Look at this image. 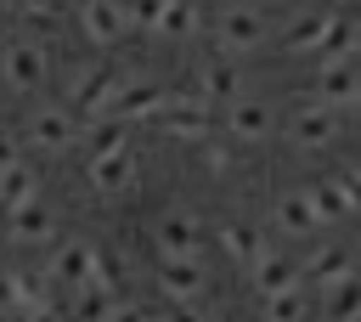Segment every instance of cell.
<instances>
[{
	"instance_id": "obj_23",
	"label": "cell",
	"mask_w": 361,
	"mask_h": 322,
	"mask_svg": "<svg viewBox=\"0 0 361 322\" xmlns=\"http://www.w3.org/2000/svg\"><path fill=\"white\" fill-rule=\"evenodd\" d=\"M45 294H51V288H45L39 277H28L23 266H11V271H6V305H11V316H28Z\"/></svg>"
},
{
	"instance_id": "obj_36",
	"label": "cell",
	"mask_w": 361,
	"mask_h": 322,
	"mask_svg": "<svg viewBox=\"0 0 361 322\" xmlns=\"http://www.w3.org/2000/svg\"><path fill=\"white\" fill-rule=\"evenodd\" d=\"M355 113H361V96H355Z\"/></svg>"
},
{
	"instance_id": "obj_27",
	"label": "cell",
	"mask_w": 361,
	"mask_h": 322,
	"mask_svg": "<svg viewBox=\"0 0 361 322\" xmlns=\"http://www.w3.org/2000/svg\"><path fill=\"white\" fill-rule=\"evenodd\" d=\"M327 294H333L327 299V322H361V277H350V282H338Z\"/></svg>"
},
{
	"instance_id": "obj_2",
	"label": "cell",
	"mask_w": 361,
	"mask_h": 322,
	"mask_svg": "<svg viewBox=\"0 0 361 322\" xmlns=\"http://www.w3.org/2000/svg\"><path fill=\"white\" fill-rule=\"evenodd\" d=\"M23 203H39V175L34 164L23 158V130H6V164H0V209H23Z\"/></svg>"
},
{
	"instance_id": "obj_13",
	"label": "cell",
	"mask_w": 361,
	"mask_h": 322,
	"mask_svg": "<svg viewBox=\"0 0 361 322\" xmlns=\"http://www.w3.org/2000/svg\"><path fill=\"white\" fill-rule=\"evenodd\" d=\"M197 96L214 102V107H231V102H243V73H237L226 56H214V62L197 68Z\"/></svg>"
},
{
	"instance_id": "obj_15",
	"label": "cell",
	"mask_w": 361,
	"mask_h": 322,
	"mask_svg": "<svg viewBox=\"0 0 361 322\" xmlns=\"http://www.w3.org/2000/svg\"><path fill=\"white\" fill-rule=\"evenodd\" d=\"M45 79V51L34 40H11L6 45V85L11 90H34Z\"/></svg>"
},
{
	"instance_id": "obj_30",
	"label": "cell",
	"mask_w": 361,
	"mask_h": 322,
	"mask_svg": "<svg viewBox=\"0 0 361 322\" xmlns=\"http://www.w3.org/2000/svg\"><path fill=\"white\" fill-rule=\"evenodd\" d=\"M124 17H130V28H158L164 0H130V6H124Z\"/></svg>"
},
{
	"instance_id": "obj_9",
	"label": "cell",
	"mask_w": 361,
	"mask_h": 322,
	"mask_svg": "<svg viewBox=\"0 0 361 322\" xmlns=\"http://www.w3.org/2000/svg\"><path fill=\"white\" fill-rule=\"evenodd\" d=\"M23 141L39 147V153H68V147H73V113H62V107H39V113L23 124Z\"/></svg>"
},
{
	"instance_id": "obj_25",
	"label": "cell",
	"mask_w": 361,
	"mask_h": 322,
	"mask_svg": "<svg viewBox=\"0 0 361 322\" xmlns=\"http://www.w3.org/2000/svg\"><path fill=\"white\" fill-rule=\"evenodd\" d=\"M310 198H316V209H322V226H327V220L355 215V203H350V192H344V181H338V175H322V181L310 186Z\"/></svg>"
},
{
	"instance_id": "obj_29",
	"label": "cell",
	"mask_w": 361,
	"mask_h": 322,
	"mask_svg": "<svg viewBox=\"0 0 361 322\" xmlns=\"http://www.w3.org/2000/svg\"><path fill=\"white\" fill-rule=\"evenodd\" d=\"M265 322H305V299H299V294H276V299H265Z\"/></svg>"
},
{
	"instance_id": "obj_16",
	"label": "cell",
	"mask_w": 361,
	"mask_h": 322,
	"mask_svg": "<svg viewBox=\"0 0 361 322\" xmlns=\"http://www.w3.org/2000/svg\"><path fill=\"white\" fill-rule=\"evenodd\" d=\"M271 220H276L288 237H310V232L322 226V209H316V198H310V192H288V198H276Z\"/></svg>"
},
{
	"instance_id": "obj_26",
	"label": "cell",
	"mask_w": 361,
	"mask_h": 322,
	"mask_svg": "<svg viewBox=\"0 0 361 322\" xmlns=\"http://www.w3.org/2000/svg\"><path fill=\"white\" fill-rule=\"evenodd\" d=\"M124 305H118V294H107V288H85L79 299H73V322H113Z\"/></svg>"
},
{
	"instance_id": "obj_1",
	"label": "cell",
	"mask_w": 361,
	"mask_h": 322,
	"mask_svg": "<svg viewBox=\"0 0 361 322\" xmlns=\"http://www.w3.org/2000/svg\"><path fill=\"white\" fill-rule=\"evenodd\" d=\"M118 90H124V73L118 68H90V73H79L73 85H68V107L79 113V119H107L113 113V102H118Z\"/></svg>"
},
{
	"instance_id": "obj_37",
	"label": "cell",
	"mask_w": 361,
	"mask_h": 322,
	"mask_svg": "<svg viewBox=\"0 0 361 322\" xmlns=\"http://www.w3.org/2000/svg\"><path fill=\"white\" fill-rule=\"evenodd\" d=\"M355 254H361V237H355Z\"/></svg>"
},
{
	"instance_id": "obj_4",
	"label": "cell",
	"mask_w": 361,
	"mask_h": 322,
	"mask_svg": "<svg viewBox=\"0 0 361 322\" xmlns=\"http://www.w3.org/2000/svg\"><path fill=\"white\" fill-rule=\"evenodd\" d=\"M282 130H288V141H293V147L316 153V147H333L338 119H333V107H327V102H299V107L282 119Z\"/></svg>"
},
{
	"instance_id": "obj_21",
	"label": "cell",
	"mask_w": 361,
	"mask_h": 322,
	"mask_svg": "<svg viewBox=\"0 0 361 322\" xmlns=\"http://www.w3.org/2000/svg\"><path fill=\"white\" fill-rule=\"evenodd\" d=\"M113 153H130V124L124 119H96L90 136H85V164L90 158H113Z\"/></svg>"
},
{
	"instance_id": "obj_33",
	"label": "cell",
	"mask_w": 361,
	"mask_h": 322,
	"mask_svg": "<svg viewBox=\"0 0 361 322\" xmlns=\"http://www.w3.org/2000/svg\"><path fill=\"white\" fill-rule=\"evenodd\" d=\"M203 169H209V175H226V169H231V153H226V147H203Z\"/></svg>"
},
{
	"instance_id": "obj_3",
	"label": "cell",
	"mask_w": 361,
	"mask_h": 322,
	"mask_svg": "<svg viewBox=\"0 0 361 322\" xmlns=\"http://www.w3.org/2000/svg\"><path fill=\"white\" fill-rule=\"evenodd\" d=\"M265 34H271V23H265V11H254V6H231V11H220V23H214L220 56L254 51V45H265Z\"/></svg>"
},
{
	"instance_id": "obj_35",
	"label": "cell",
	"mask_w": 361,
	"mask_h": 322,
	"mask_svg": "<svg viewBox=\"0 0 361 322\" xmlns=\"http://www.w3.org/2000/svg\"><path fill=\"white\" fill-rule=\"evenodd\" d=\"M164 322H209L203 311H197V299H186V305H169V316Z\"/></svg>"
},
{
	"instance_id": "obj_11",
	"label": "cell",
	"mask_w": 361,
	"mask_h": 322,
	"mask_svg": "<svg viewBox=\"0 0 361 322\" xmlns=\"http://www.w3.org/2000/svg\"><path fill=\"white\" fill-rule=\"evenodd\" d=\"M85 181H90V192H102V198H118V192H130V186H135V153L90 158V164H85Z\"/></svg>"
},
{
	"instance_id": "obj_14",
	"label": "cell",
	"mask_w": 361,
	"mask_h": 322,
	"mask_svg": "<svg viewBox=\"0 0 361 322\" xmlns=\"http://www.w3.org/2000/svg\"><path fill=\"white\" fill-rule=\"evenodd\" d=\"M158 249H164V254H197V249H203V220H197L192 209H169V215L158 220Z\"/></svg>"
},
{
	"instance_id": "obj_22",
	"label": "cell",
	"mask_w": 361,
	"mask_h": 322,
	"mask_svg": "<svg viewBox=\"0 0 361 322\" xmlns=\"http://www.w3.org/2000/svg\"><path fill=\"white\" fill-rule=\"evenodd\" d=\"M305 277H310L316 288H338V282L355 277V260H350V249H322V254L305 266Z\"/></svg>"
},
{
	"instance_id": "obj_19",
	"label": "cell",
	"mask_w": 361,
	"mask_h": 322,
	"mask_svg": "<svg viewBox=\"0 0 361 322\" xmlns=\"http://www.w3.org/2000/svg\"><path fill=\"white\" fill-rule=\"evenodd\" d=\"M214 237H220V249H226V254H231L237 266H259V260H265L259 226H248V220H226V226H220Z\"/></svg>"
},
{
	"instance_id": "obj_12",
	"label": "cell",
	"mask_w": 361,
	"mask_h": 322,
	"mask_svg": "<svg viewBox=\"0 0 361 322\" xmlns=\"http://www.w3.org/2000/svg\"><path fill=\"white\" fill-rule=\"evenodd\" d=\"M124 28H130L124 6H113V0H85V6H79V34H85L90 45H113Z\"/></svg>"
},
{
	"instance_id": "obj_28",
	"label": "cell",
	"mask_w": 361,
	"mask_h": 322,
	"mask_svg": "<svg viewBox=\"0 0 361 322\" xmlns=\"http://www.w3.org/2000/svg\"><path fill=\"white\" fill-rule=\"evenodd\" d=\"M192 28H197V6H192V0H164L158 34H175V40H186Z\"/></svg>"
},
{
	"instance_id": "obj_20",
	"label": "cell",
	"mask_w": 361,
	"mask_h": 322,
	"mask_svg": "<svg viewBox=\"0 0 361 322\" xmlns=\"http://www.w3.org/2000/svg\"><path fill=\"white\" fill-rule=\"evenodd\" d=\"M254 288H259V299L299 294V266H293V260H282V254H265V260L254 266Z\"/></svg>"
},
{
	"instance_id": "obj_7",
	"label": "cell",
	"mask_w": 361,
	"mask_h": 322,
	"mask_svg": "<svg viewBox=\"0 0 361 322\" xmlns=\"http://www.w3.org/2000/svg\"><path fill=\"white\" fill-rule=\"evenodd\" d=\"M175 96L164 90V85H152V79H124V90H118V102H113V113L107 119H124V124H135V119H164V107H169Z\"/></svg>"
},
{
	"instance_id": "obj_24",
	"label": "cell",
	"mask_w": 361,
	"mask_h": 322,
	"mask_svg": "<svg viewBox=\"0 0 361 322\" xmlns=\"http://www.w3.org/2000/svg\"><path fill=\"white\" fill-rule=\"evenodd\" d=\"M322 40H327V11L316 17V11H305V17H293L288 23V34H282V51H322Z\"/></svg>"
},
{
	"instance_id": "obj_17",
	"label": "cell",
	"mask_w": 361,
	"mask_h": 322,
	"mask_svg": "<svg viewBox=\"0 0 361 322\" xmlns=\"http://www.w3.org/2000/svg\"><path fill=\"white\" fill-rule=\"evenodd\" d=\"M226 136H237V141H265V136H271V102H231V107H226Z\"/></svg>"
},
{
	"instance_id": "obj_34",
	"label": "cell",
	"mask_w": 361,
	"mask_h": 322,
	"mask_svg": "<svg viewBox=\"0 0 361 322\" xmlns=\"http://www.w3.org/2000/svg\"><path fill=\"white\" fill-rule=\"evenodd\" d=\"M338 181H344V192H350V203L361 209V164H344V169H338Z\"/></svg>"
},
{
	"instance_id": "obj_31",
	"label": "cell",
	"mask_w": 361,
	"mask_h": 322,
	"mask_svg": "<svg viewBox=\"0 0 361 322\" xmlns=\"http://www.w3.org/2000/svg\"><path fill=\"white\" fill-rule=\"evenodd\" d=\"M23 17H34V23H51V17H62V0H11Z\"/></svg>"
},
{
	"instance_id": "obj_18",
	"label": "cell",
	"mask_w": 361,
	"mask_h": 322,
	"mask_svg": "<svg viewBox=\"0 0 361 322\" xmlns=\"http://www.w3.org/2000/svg\"><path fill=\"white\" fill-rule=\"evenodd\" d=\"M6 232H11V243L17 249H28V243H51V215H45V203H23V209H11L6 215Z\"/></svg>"
},
{
	"instance_id": "obj_32",
	"label": "cell",
	"mask_w": 361,
	"mask_h": 322,
	"mask_svg": "<svg viewBox=\"0 0 361 322\" xmlns=\"http://www.w3.org/2000/svg\"><path fill=\"white\" fill-rule=\"evenodd\" d=\"M23 322H73V316H62V299H51V294H45V299H39Z\"/></svg>"
},
{
	"instance_id": "obj_8",
	"label": "cell",
	"mask_w": 361,
	"mask_h": 322,
	"mask_svg": "<svg viewBox=\"0 0 361 322\" xmlns=\"http://www.w3.org/2000/svg\"><path fill=\"white\" fill-rule=\"evenodd\" d=\"M158 130L164 136H180V141H203L209 130H214V119H209V102L203 96H175L169 107H164V119H158Z\"/></svg>"
},
{
	"instance_id": "obj_6",
	"label": "cell",
	"mask_w": 361,
	"mask_h": 322,
	"mask_svg": "<svg viewBox=\"0 0 361 322\" xmlns=\"http://www.w3.org/2000/svg\"><path fill=\"white\" fill-rule=\"evenodd\" d=\"M158 288H164L169 305H186V299H203L209 277H203L197 254H164V260H158Z\"/></svg>"
},
{
	"instance_id": "obj_5",
	"label": "cell",
	"mask_w": 361,
	"mask_h": 322,
	"mask_svg": "<svg viewBox=\"0 0 361 322\" xmlns=\"http://www.w3.org/2000/svg\"><path fill=\"white\" fill-rule=\"evenodd\" d=\"M96 266H102V249H90V243H62V249L51 254V282L68 288V294H85V288H96Z\"/></svg>"
},
{
	"instance_id": "obj_10",
	"label": "cell",
	"mask_w": 361,
	"mask_h": 322,
	"mask_svg": "<svg viewBox=\"0 0 361 322\" xmlns=\"http://www.w3.org/2000/svg\"><path fill=\"white\" fill-rule=\"evenodd\" d=\"M355 96H361V56L327 62V68L316 73V102H327V107H355Z\"/></svg>"
}]
</instances>
